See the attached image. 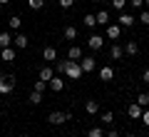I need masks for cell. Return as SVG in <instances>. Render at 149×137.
I'll use <instances>...</instances> for the list:
<instances>
[{"instance_id":"6da1fadb","label":"cell","mask_w":149,"mask_h":137,"mask_svg":"<svg viewBox=\"0 0 149 137\" xmlns=\"http://www.w3.org/2000/svg\"><path fill=\"white\" fill-rule=\"evenodd\" d=\"M65 75H67L70 80H80L82 75V67H80V63H77V60H67V67H65Z\"/></svg>"},{"instance_id":"7a4b0ae2","label":"cell","mask_w":149,"mask_h":137,"mask_svg":"<svg viewBox=\"0 0 149 137\" xmlns=\"http://www.w3.org/2000/svg\"><path fill=\"white\" fill-rule=\"evenodd\" d=\"M67 120H72V112H62V110L50 112V117H47V122H50V125H65Z\"/></svg>"},{"instance_id":"3957f363","label":"cell","mask_w":149,"mask_h":137,"mask_svg":"<svg viewBox=\"0 0 149 137\" xmlns=\"http://www.w3.org/2000/svg\"><path fill=\"white\" fill-rule=\"evenodd\" d=\"M15 90V77L13 75H3L0 77V95H10Z\"/></svg>"},{"instance_id":"277c9868","label":"cell","mask_w":149,"mask_h":137,"mask_svg":"<svg viewBox=\"0 0 149 137\" xmlns=\"http://www.w3.org/2000/svg\"><path fill=\"white\" fill-rule=\"evenodd\" d=\"M50 90H52V92H62L65 90V77L62 75H52V80H50Z\"/></svg>"},{"instance_id":"5b68a950","label":"cell","mask_w":149,"mask_h":137,"mask_svg":"<svg viewBox=\"0 0 149 137\" xmlns=\"http://www.w3.org/2000/svg\"><path fill=\"white\" fill-rule=\"evenodd\" d=\"M134 22H137V20H134V15H129V13H119V18H117V25L119 27H132L134 25Z\"/></svg>"},{"instance_id":"8992f818","label":"cell","mask_w":149,"mask_h":137,"mask_svg":"<svg viewBox=\"0 0 149 137\" xmlns=\"http://www.w3.org/2000/svg\"><path fill=\"white\" fill-rule=\"evenodd\" d=\"M87 45H90L92 50H102V48H104V37H102V35H97V32H95V35H90Z\"/></svg>"},{"instance_id":"52a82bcc","label":"cell","mask_w":149,"mask_h":137,"mask_svg":"<svg viewBox=\"0 0 149 137\" xmlns=\"http://www.w3.org/2000/svg\"><path fill=\"white\" fill-rule=\"evenodd\" d=\"M27 42H30V40H27V35H25V32H20V35H15V37H13V45H15L17 50H25V48H27Z\"/></svg>"},{"instance_id":"ba28073f","label":"cell","mask_w":149,"mask_h":137,"mask_svg":"<svg viewBox=\"0 0 149 137\" xmlns=\"http://www.w3.org/2000/svg\"><path fill=\"white\" fill-rule=\"evenodd\" d=\"M80 67H82V72H92V70L97 67V60L95 58H85V60H80Z\"/></svg>"},{"instance_id":"9c48e42d","label":"cell","mask_w":149,"mask_h":137,"mask_svg":"<svg viewBox=\"0 0 149 137\" xmlns=\"http://www.w3.org/2000/svg\"><path fill=\"white\" fill-rule=\"evenodd\" d=\"M100 80H104V82H109V80H114V70H112L109 65H104V67H100Z\"/></svg>"},{"instance_id":"30bf717a","label":"cell","mask_w":149,"mask_h":137,"mask_svg":"<svg viewBox=\"0 0 149 137\" xmlns=\"http://www.w3.org/2000/svg\"><path fill=\"white\" fill-rule=\"evenodd\" d=\"M119 35H122V27L119 25H107V37L109 40H119Z\"/></svg>"},{"instance_id":"8fae6325","label":"cell","mask_w":149,"mask_h":137,"mask_svg":"<svg viewBox=\"0 0 149 137\" xmlns=\"http://www.w3.org/2000/svg\"><path fill=\"white\" fill-rule=\"evenodd\" d=\"M0 60H5V63H13V60H15V50H13V45L0 50Z\"/></svg>"},{"instance_id":"7c38bea8","label":"cell","mask_w":149,"mask_h":137,"mask_svg":"<svg viewBox=\"0 0 149 137\" xmlns=\"http://www.w3.org/2000/svg\"><path fill=\"white\" fill-rule=\"evenodd\" d=\"M142 110H144V107H139L137 102H134V105H129V107H127V115L132 117V120H139V117H142Z\"/></svg>"},{"instance_id":"4fadbf2b","label":"cell","mask_w":149,"mask_h":137,"mask_svg":"<svg viewBox=\"0 0 149 137\" xmlns=\"http://www.w3.org/2000/svg\"><path fill=\"white\" fill-rule=\"evenodd\" d=\"M67 60H77V63H80V60H82V48H77V45L70 48L67 50Z\"/></svg>"},{"instance_id":"5bb4252c","label":"cell","mask_w":149,"mask_h":137,"mask_svg":"<svg viewBox=\"0 0 149 137\" xmlns=\"http://www.w3.org/2000/svg\"><path fill=\"white\" fill-rule=\"evenodd\" d=\"M85 112H87V115H97V112H100L97 100H87V102H85Z\"/></svg>"},{"instance_id":"9a60e30c","label":"cell","mask_w":149,"mask_h":137,"mask_svg":"<svg viewBox=\"0 0 149 137\" xmlns=\"http://www.w3.org/2000/svg\"><path fill=\"white\" fill-rule=\"evenodd\" d=\"M10 45H13V35H10V32H0V50H3V48H10Z\"/></svg>"},{"instance_id":"2e32d148","label":"cell","mask_w":149,"mask_h":137,"mask_svg":"<svg viewBox=\"0 0 149 137\" xmlns=\"http://www.w3.org/2000/svg\"><path fill=\"white\" fill-rule=\"evenodd\" d=\"M109 55H112V60H122L124 58V48H122V45H112Z\"/></svg>"},{"instance_id":"e0dca14e","label":"cell","mask_w":149,"mask_h":137,"mask_svg":"<svg viewBox=\"0 0 149 137\" xmlns=\"http://www.w3.org/2000/svg\"><path fill=\"white\" fill-rule=\"evenodd\" d=\"M95 20H97V25H109V13L107 10H100L95 15Z\"/></svg>"},{"instance_id":"ac0fdd59","label":"cell","mask_w":149,"mask_h":137,"mask_svg":"<svg viewBox=\"0 0 149 137\" xmlns=\"http://www.w3.org/2000/svg\"><path fill=\"white\" fill-rule=\"evenodd\" d=\"M124 53H127V55H137L139 53V42L137 40H129L127 45H124Z\"/></svg>"},{"instance_id":"d6986e66","label":"cell","mask_w":149,"mask_h":137,"mask_svg":"<svg viewBox=\"0 0 149 137\" xmlns=\"http://www.w3.org/2000/svg\"><path fill=\"white\" fill-rule=\"evenodd\" d=\"M52 75H55V70H52V67H47V65L40 70V80H45V82H50V80H52Z\"/></svg>"},{"instance_id":"ffe728a7","label":"cell","mask_w":149,"mask_h":137,"mask_svg":"<svg viewBox=\"0 0 149 137\" xmlns=\"http://www.w3.org/2000/svg\"><path fill=\"white\" fill-rule=\"evenodd\" d=\"M137 105H139V107H144V110H147V107H149V92H142V95L137 97Z\"/></svg>"},{"instance_id":"44dd1931","label":"cell","mask_w":149,"mask_h":137,"mask_svg":"<svg viewBox=\"0 0 149 137\" xmlns=\"http://www.w3.org/2000/svg\"><path fill=\"white\" fill-rule=\"evenodd\" d=\"M42 100H45L42 92H37V90H32V92H30V102H32V105H40Z\"/></svg>"},{"instance_id":"7402d4cb","label":"cell","mask_w":149,"mask_h":137,"mask_svg":"<svg viewBox=\"0 0 149 137\" xmlns=\"http://www.w3.org/2000/svg\"><path fill=\"white\" fill-rule=\"evenodd\" d=\"M8 25H10V30H20V25H22V20L17 15H13L10 20H8Z\"/></svg>"},{"instance_id":"603a6c76","label":"cell","mask_w":149,"mask_h":137,"mask_svg":"<svg viewBox=\"0 0 149 137\" xmlns=\"http://www.w3.org/2000/svg\"><path fill=\"white\" fill-rule=\"evenodd\" d=\"M65 67H67V60H57V63H55V72L62 75V77H65Z\"/></svg>"},{"instance_id":"cb8c5ba5","label":"cell","mask_w":149,"mask_h":137,"mask_svg":"<svg viewBox=\"0 0 149 137\" xmlns=\"http://www.w3.org/2000/svg\"><path fill=\"white\" fill-rule=\"evenodd\" d=\"M42 58L45 60H55V58H57V50H55V48H45L42 50Z\"/></svg>"},{"instance_id":"d4e9b609","label":"cell","mask_w":149,"mask_h":137,"mask_svg":"<svg viewBox=\"0 0 149 137\" xmlns=\"http://www.w3.org/2000/svg\"><path fill=\"white\" fill-rule=\"evenodd\" d=\"M65 37H67V40H74V37H77V27L67 25V27H65Z\"/></svg>"},{"instance_id":"484cf974","label":"cell","mask_w":149,"mask_h":137,"mask_svg":"<svg viewBox=\"0 0 149 137\" xmlns=\"http://www.w3.org/2000/svg\"><path fill=\"white\" fill-rule=\"evenodd\" d=\"M87 137H104V130H102V127H92V130L87 132Z\"/></svg>"},{"instance_id":"4316f807","label":"cell","mask_w":149,"mask_h":137,"mask_svg":"<svg viewBox=\"0 0 149 137\" xmlns=\"http://www.w3.org/2000/svg\"><path fill=\"white\" fill-rule=\"evenodd\" d=\"M124 5H127V0H112V8H114V10H119V13L124 10Z\"/></svg>"},{"instance_id":"83f0119b","label":"cell","mask_w":149,"mask_h":137,"mask_svg":"<svg viewBox=\"0 0 149 137\" xmlns=\"http://www.w3.org/2000/svg\"><path fill=\"white\" fill-rule=\"evenodd\" d=\"M27 5H30L32 10H40V8L45 5V0H27Z\"/></svg>"},{"instance_id":"f1b7e54d","label":"cell","mask_w":149,"mask_h":137,"mask_svg":"<svg viewBox=\"0 0 149 137\" xmlns=\"http://www.w3.org/2000/svg\"><path fill=\"white\" fill-rule=\"evenodd\" d=\"M127 3L134 8V10H144V0H127Z\"/></svg>"},{"instance_id":"f546056e","label":"cell","mask_w":149,"mask_h":137,"mask_svg":"<svg viewBox=\"0 0 149 137\" xmlns=\"http://www.w3.org/2000/svg\"><path fill=\"white\" fill-rule=\"evenodd\" d=\"M95 25H97L95 15H85V27H95Z\"/></svg>"},{"instance_id":"4dcf8cb0","label":"cell","mask_w":149,"mask_h":137,"mask_svg":"<svg viewBox=\"0 0 149 137\" xmlns=\"http://www.w3.org/2000/svg\"><path fill=\"white\" fill-rule=\"evenodd\" d=\"M57 5L62 8V10H67V8H72V5H74V0H57Z\"/></svg>"},{"instance_id":"1f68e13d","label":"cell","mask_w":149,"mask_h":137,"mask_svg":"<svg viewBox=\"0 0 149 137\" xmlns=\"http://www.w3.org/2000/svg\"><path fill=\"white\" fill-rule=\"evenodd\" d=\"M102 120H104V125H109V122L114 120V112H112V110H107L104 115H102Z\"/></svg>"},{"instance_id":"d6a6232c","label":"cell","mask_w":149,"mask_h":137,"mask_svg":"<svg viewBox=\"0 0 149 137\" xmlns=\"http://www.w3.org/2000/svg\"><path fill=\"white\" fill-rule=\"evenodd\" d=\"M139 22H142V25H149V10H142V15H139Z\"/></svg>"},{"instance_id":"836d02e7","label":"cell","mask_w":149,"mask_h":137,"mask_svg":"<svg viewBox=\"0 0 149 137\" xmlns=\"http://www.w3.org/2000/svg\"><path fill=\"white\" fill-rule=\"evenodd\" d=\"M45 85H47L45 80H37V82H35V87H32V90H37V92H45Z\"/></svg>"},{"instance_id":"e575fe53","label":"cell","mask_w":149,"mask_h":137,"mask_svg":"<svg viewBox=\"0 0 149 137\" xmlns=\"http://www.w3.org/2000/svg\"><path fill=\"white\" fill-rule=\"evenodd\" d=\"M139 120L144 122V127H149V110H142V117Z\"/></svg>"},{"instance_id":"d590c367","label":"cell","mask_w":149,"mask_h":137,"mask_svg":"<svg viewBox=\"0 0 149 137\" xmlns=\"http://www.w3.org/2000/svg\"><path fill=\"white\" fill-rule=\"evenodd\" d=\"M142 80H144V85H149V70H144V72H142Z\"/></svg>"},{"instance_id":"8d00e7d4","label":"cell","mask_w":149,"mask_h":137,"mask_svg":"<svg viewBox=\"0 0 149 137\" xmlns=\"http://www.w3.org/2000/svg\"><path fill=\"white\" fill-rule=\"evenodd\" d=\"M104 137H119V132H117V130H109V132H107Z\"/></svg>"},{"instance_id":"74e56055","label":"cell","mask_w":149,"mask_h":137,"mask_svg":"<svg viewBox=\"0 0 149 137\" xmlns=\"http://www.w3.org/2000/svg\"><path fill=\"white\" fill-rule=\"evenodd\" d=\"M8 3H10V0H0V5H3V8H5V5H8Z\"/></svg>"},{"instance_id":"f35d334b","label":"cell","mask_w":149,"mask_h":137,"mask_svg":"<svg viewBox=\"0 0 149 137\" xmlns=\"http://www.w3.org/2000/svg\"><path fill=\"white\" fill-rule=\"evenodd\" d=\"M144 5H147V8H149V0H144Z\"/></svg>"},{"instance_id":"ab89813d","label":"cell","mask_w":149,"mask_h":137,"mask_svg":"<svg viewBox=\"0 0 149 137\" xmlns=\"http://www.w3.org/2000/svg\"><path fill=\"white\" fill-rule=\"evenodd\" d=\"M124 137H137V135H124Z\"/></svg>"},{"instance_id":"60d3db41","label":"cell","mask_w":149,"mask_h":137,"mask_svg":"<svg viewBox=\"0 0 149 137\" xmlns=\"http://www.w3.org/2000/svg\"><path fill=\"white\" fill-rule=\"evenodd\" d=\"M0 15H3V5H0Z\"/></svg>"}]
</instances>
